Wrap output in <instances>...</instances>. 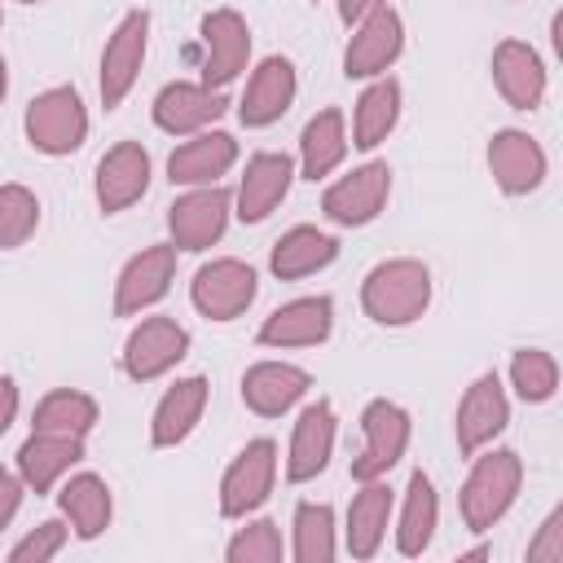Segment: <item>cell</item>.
Instances as JSON below:
<instances>
[{
	"label": "cell",
	"instance_id": "32",
	"mask_svg": "<svg viewBox=\"0 0 563 563\" xmlns=\"http://www.w3.org/2000/svg\"><path fill=\"white\" fill-rule=\"evenodd\" d=\"M347 158V123L343 110H317L299 132V172L308 180H325Z\"/></svg>",
	"mask_w": 563,
	"mask_h": 563
},
{
	"label": "cell",
	"instance_id": "16",
	"mask_svg": "<svg viewBox=\"0 0 563 563\" xmlns=\"http://www.w3.org/2000/svg\"><path fill=\"white\" fill-rule=\"evenodd\" d=\"M330 330H334V299L330 295H299V299L273 308L264 317V325L255 330V339H260V347L286 352V347H317L330 339Z\"/></svg>",
	"mask_w": 563,
	"mask_h": 563
},
{
	"label": "cell",
	"instance_id": "17",
	"mask_svg": "<svg viewBox=\"0 0 563 563\" xmlns=\"http://www.w3.org/2000/svg\"><path fill=\"white\" fill-rule=\"evenodd\" d=\"M150 189V154L141 141H119L97 158V176H92V194L97 207L106 216L128 211L132 202H141Z\"/></svg>",
	"mask_w": 563,
	"mask_h": 563
},
{
	"label": "cell",
	"instance_id": "45",
	"mask_svg": "<svg viewBox=\"0 0 563 563\" xmlns=\"http://www.w3.org/2000/svg\"><path fill=\"white\" fill-rule=\"evenodd\" d=\"M18 4H40V0H18Z\"/></svg>",
	"mask_w": 563,
	"mask_h": 563
},
{
	"label": "cell",
	"instance_id": "35",
	"mask_svg": "<svg viewBox=\"0 0 563 563\" xmlns=\"http://www.w3.org/2000/svg\"><path fill=\"white\" fill-rule=\"evenodd\" d=\"M510 387L523 405H545L559 391V361L545 347H519L510 356Z\"/></svg>",
	"mask_w": 563,
	"mask_h": 563
},
{
	"label": "cell",
	"instance_id": "13",
	"mask_svg": "<svg viewBox=\"0 0 563 563\" xmlns=\"http://www.w3.org/2000/svg\"><path fill=\"white\" fill-rule=\"evenodd\" d=\"M172 282H176V246L172 242H154V246L136 251L114 277V312L141 317L172 290Z\"/></svg>",
	"mask_w": 563,
	"mask_h": 563
},
{
	"label": "cell",
	"instance_id": "43",
	"mask_svg": "<svg viewBox=\"0 0 563 563\" xmlns=\"http://www.w3.org/2000/svg\"><path fill=\"white\" fill-rule=\"evenodd\" d=\"M488 554H493L488 545H475V550H462V554H457V563H475V559H488Z\"/></svg>",
	"mask_w": 563,
	"mask_h": 563
},
{
	"label": "cell",
	"instance_id": "3",
	"mask_svg": "<svg viewBox=\"0 0 563 563\" xmlns=\"http://www.w3.org/2000/svg\"><path fill=\"white\" fill-rule=\"evenodd\" d=\"M22 128H26L31 150H40L48 158H62V154H75L88 141V106H84L79 88L57 84V88H44L40 97H31V106L22 114Z\"/></svg>",
	"mask_w": 563,
	"mask_h": 563
},
{
	"label": "cell",
	"instance_id": "4",
	"mask_svg": "<svg viewBox=\"0 0 563 563\" xmlns=\"http://www.w3.org/2000/svg\"><path fill=\"white\" fill-rule=\"evenodd\" d=\"M409 435H413V422H409V409L378 396L361 409V453L352 457V479L365 484V479H383L409 449Z\"/></svg>",
	"mask_w": 563,
	"mask_h": 563
},
{
	"label": "cell",
	"instance_id": "31",
	"mask_svg": "<svg viewBox=\"0 0 563 563\" xmlns=\"http://www.w3.org/2000/svg\"><path fill=\"white\" fill-rule=\"evenodd\" d=\"M400 123V84L391 75H378L374 84H365V92L352 106V141L356 150H378Z\"/></svg>",
	"mask_w": 563,
	"mask_h": 563
},
{
	"label": "cell",
	"instance_id": "38",
	"mask_svg": "<svg viewBox=\"0 0 563 563\" xmlns=\"http://www.w3.org/2000/svg\"><path fill=\"white\" fill-rule=\"evenodd\" d=\"M66 537H70L66 519H44V523H35V528L9 550V563H44V559L62 554Z\"/></svg>",
	"mask_w": 563,
	"mask_h": 563
},
{
	"label": "cell",
	"instance_id": "34",
	"mask_svg": "<svg viewBox=\"0 0 563 563\" xmlns=\"http://www.w3.org/2000/svg\"><path fill=\"white\" fill-rule=\"evenodd\" d=\"M97 427V400L88 391L75 387H57L48 391L35 413H31V431H53V435H88Z\"/></svg>",
	"mask_w": 563,
	"mask_h": 563
},
{
	"label": "cell",
	"instance_id": "37",
	"mask_svg": "<svg viewBox=\"0 0 563 563\" xmlns=\"http://www.w3.org/2000/svg\"><path fill=\"white\" fill-rule=\"evenodd\" d=\"M40 229V198L26 185H0V251H18Z\"/></svg>",
	"mask_w": 563,
	"mask_h": 563
},
{
	"label": "cell",
	"instance_id": "10",
	"mask_svg": "<svg viewBox=\"0 0 563 563\" xmlns=\"http://www.w3.org/2000/svg\"><path fill=\"white\" fill-rule=\"evenodd\" d=\"M198 44H202V79L198 84H207V88H229L251 62V26L238 9L202 13Z\"/></svg>",
	"mask_w": 563,
	"mask_h": 563
},
{
	"label": "cell",
	"instance_id": "1",
	"mask_svg": "<svg viewBox=\"0 0 563 563\" xmlns=\"http://www.w3.org/2000/svg\"><path fill=\"white\" fill-rule=\"evenodd\" d=\"M361 308L374 325H413L431 308V268L413 255L374 264L361 282Z\"/></svg>",
	"mask_w": 563,
	"mask_h": 563
},
{
	"label": "cell",
	"instance_id": "26",
	"mask_svg": "<svg viewBox=\"0 0 563 563\" xmlns=\"http://www.w3.org/2000/svg\"><path fill=\"white\" fill-rule=\"evenodd\" d=\"M79 462H84V435L31 431L18 449V479L31 493H53Z\"/></svg>",
	"mask_w": 563,
	"mask_h": 563
},
{
	"label": "cell",
	"instance_id": "15",
	"mask_svg": "<svg viewBox=\"0 0 563 563\" xmlns=\"http://www.w3.org/2000/svg\"><path fill=\"white\" fill-rule=\"evenodd\" d=\"M545 172H550V158H545L541 141L528 136L523 128H501L488 136V176L501 194L523 198V194L541 189Z\"/></svg>",
	"mask_w": 563,
	"mask_h": 563
},
{
	"label": "cell",
	"instance_id": "20",
	"mask_svg": "<svg viewBox=\"0 0 563 563\" xmlns=\"http://www.w3.org/2000/svg\"><path fill=\"white\" fill-rule=\"evenodd\" d=\"M334 435H339V418L330 400H312L299 409L295 427H290V444H286V479L290 484H308L330 466L334 453Z\"/></svg>",
	"mask_w": 563,
	"mask_h": 563
},
{
	"label": "cell",
	"instance_id": "44",
	"mask_svg": "<svg viewBox=\"0 0 563 563\" xmlns=\"http://www.w3.org/2000/svg\"><path fill=\"white\" fill-rule=\"evenodd\" d=\"M9 97V66H4V57H0V101Z\"/></svg>",
	"mask_w": 563,
	"mask_h": 563
},
{
	"label": "cell",
	"instance_id": "36",
	"mask_svg": "<svg viewBox=\"0 0 563 563\" xmlns=\"http://www.w3.org/2000/svg\"><path fill=\"white\" fill-rule=\"evenodd\" d=\"M224 559L229 563H282L286 559V541H282V528L273 519H251L229 537L224 545Z\"/></svg>",
	"mask_w": 563,
	"mask_h": 563
},
{
	"label": "cell",
	"instance_id": "27",
	"mask_svg": "<svg viewBox=\"0 0 563 563\" xmlns=\"http://www.w3.org/2000/svg\"><path fill=\"white\" fill-rule=\"evenodd\" d=\"M238 163V141L229 132H216V128H202L194 132L189 141H180L172 154H167V180L172 185H216L229 167Z\"/></svg>",
	"mask_w": 563,
	"mask_h": 563
},
{
	"label": "cell",
	"instance_id": "14",
	"mask_svg": "<svg viewBox=\"0 0 563 563\" xmlns=\"http://www.w3.org/2000/svg\"><path fill=\"white\" fill-rule=\"evenodd\" d=\"M506 422H510V400H506L501 378L488 369V374H479V378L462 391V400H457V413H453L457 449H462L466 457L479 453V449H488V444L506 431Z\"/></svg>",
	"mask_w": 563,
	"mask_h": 563
},
{
	"label": "cell",
	"instance_id": "29",
	"mask_svg": "<svg viewBox=\"0 0 563 563\" xmlns=\"http://www.w3.org/2000/svg\"><path fill=\"white\" fill-rule=\"evenodd\" d=\"M334 260H339V238L325 233V229H317V224H295V229H286V233L273 242V251H268V268H273V277H282V282L312 277V273L330 268Z\"/></svg>",
	"mask_w": 563,
	"mask_h": 563
},
{
	"label": "cell",
	"instance_id": "28",
	"mask_svg": "<svg viewBox=\"0 0 563 563\" xmlns=\"http://www.w3.org/2000/svg\"><path fill=\"white\" fill-rule=\"evenodd\" d=\"M57 510L62 519L70 523V532L79 541H97L110 519H114V497H110V484L92 471H79V475H66L62 488H57Z\"/></svg>",
	"mask_w": 563,
	"mask_h": 563
},
{
	"label": "cell",
	"instance_id": "42",
	"mask_svg": "<svg viewBox=\"0 0 563 563\" xmlns=\"http://www.w3.org/2000/svg\"><path fill=\"white\" fill-rule=\"evenodd\" d=\"M383 4H391V0H339V18L352 26V22H361L365 13H374V9H383Z\"/></svg>",
	"mask_w": 563,
	"mask_h": 563
},
{
	"label": "cell",
	"instance_id": "19",
	"mask_svg": "<svg viewBox=\"0 0 563 563\" xmlns=\"http://www.w3.org/2000/svg\"><path fill=\"white\" fill-rule=\"evenodd\" d=\"M224 110H229L224 88H207V84H189V79H176V84L158 88V97L150 106L154 128L167 132V136H194V132L211 128Z\"/></svg>",
	"mask_w": 563,
	"mask_h": 563
},
{
	"label": "cell",
	"instance_id": "9",
	"mask_svg": "<svg viewBox=\"0 0 563 563\" xmlns=\"http://www.w3.org/2000/svg\"><path fill=\"white\" fill-rule=\"evenodd\" d=\"M255 295H260L255 268L246 260H233V255L202 264L194 273V282H189V303L207 321H233V317H242L255 303Z\"/></svg>",
	"mask_w": 563,
	"mask_h": 563
},
{
	"label": "cell",
	"instance_id": "21",
	"mask_svg": "<svg viewBox=\"0 0 563 563\" xmlns=\"http://www.w3.org/2000/svg\"><path fill=\"white\" fill-rule=\"evenodd\" d=\"M290 180H295V158L290 154H277V150H260L246 158V172L238 180V194H233V216L242 224H260L273 216V207L290 194Z\"/></svg>",
	"mask_w": 563,
	"mask_h": 563
},
{
	"label": "cell",
	"instance_id": "39",
	"mask_svg": "<svg viewBox=\"0 0 563 563\" xmlns=\"http://www.w3.org/2000/svg\"><path fill=\"white\" fill-rule=\"evenodd\" d=\"M523 559H528V563H563V506H554V510L541 519V528L532 532Z\"/></svg>",
	"mask_w": 563,
	"mask_h": 563
},
{
	"label": "cell",
	"instance_id": "25",
	"mask_svg": "<svg viewBox=\"0 0 563 563\" xmlns=\"http://www.w3.org/2000/svg\"><path fill=\"white\" fill-rule=\"evenodd\" d=\"M207 396H211V387H207L202 374L176 378V383L158 396V405H154V413H150V444H154V449H176V444H185V440L194 435V427L202 422V413H207Z\"/></svg>",
	"mask_w": 563,
	"mask_h": 563
},
{
	"label": "cell",
	"instance_id": "12",
	"mask_svg": "<svg viewBox=\"0 0 563 563\" xmlns=\"http://www.w3.org/2000/svg\"><path fill=\"white\" fill-rule=\"evenodd\" d=\"M233 216V194H224L220 185H194L189 194H180L167 207V233L176 251H207L224 238Z\"/></svg>",
	"mask_w": 563,
	"mask_h": 563
},
{
	"label": "cell",
	"instance_id": "30",
	"mask_svg": "<svg viewBox=\"0 0 563 563\" xmlns=\"http://www.w3.org/2000/svg\"><path fill=\"white\" fill-rule=\"evenodd\" d=\"M435 528H440V493H435L427 471H413L409 484H405L400 515H396V550L405 559H418L431 545Z\"/></svg>",
	"mask_w": 563,
	"mask_h": 563
},
{
	"label": "cell",
	"instance_id": "2",
	"mask_svg": "<svg viewBox=\"0 0 563 563\" xmlns=\"http://www.w3.org/2000/svg\"><path fill=\"white\" fill-rule=\"evenodd\" d=\"M471 457L475 462L462 479L457 510H462V523L471 532H488L515 506V497L523 488V462L515 449H488V453H471Z\"/></svg>",
	"mask_w": 563,
	"mask_h": 563
},
{
	"label": "cell",
	"instance_id": "23",
	"mask_svg": "<svg viewBox=\"0 0 563 563\" xmlns=\"http://www.w3.org/2000/svg\"><path fill=\"white\" fill-rule=\"evenodd\" d=\"M391 510H396V493L383 479H365L352 501H347V519H343V550L352 559H374L383 550V537H387V523H391Z\"/></svg>",
	"mask_w": 563,
	"mask_h": 563
},
{
	"label": "cell",
	"instance_id": "33",
	"mask_svg": "<svg viewBox=\"0 0 563 563\" xmlns=\"http://www.w3.org/2000/svg\"><path fill=\"white\" fill-rule=\"evenodd\" d=\"M339 554V528L330 501H299L290 519V559L295 563H330Z\"/></svg>",
	"mask_w": 563,
	"mask_h": 563
},
{
	"label": "cell",
	"instance_id": "7",
	"mask_svg": "<svg viewBox=\"0 0 563 563\" xmlns=\"http://www.w3.org/2000/svg\"><path fill=\"white\" fill-rule=\"evenodd\" d=\"M185 352H189V330L176 317H145L123 339L119 365L132 383H154V378L172 374L185 361Z\"/></svg>",
	"mask_w": 563,
	"mask_h": 563
},
{
	"label": "cell",
	"instance_id": "22",
	"mask_svg": "<svg viewBox=\"0 0 563 563\" xmlns=\"http://www.w3.org/2000/svg\"><path fill=\"white\" fill-rule=\"evenodd\" d=\"M312 387V374L290 361H255L242 374V405L260 418H282L290 413Z\"/></svg>",
	"mask_w": 563,
	"mask_h": 563
},
{
	"label": "cell",
	"instance_id": "18",
	"mask_svg": "<svg viewBox=\"0 0 563 563\" xmlns=\"http://www.w3.org/2000/svg\"><path fill=\"white\" fill-rule=\"evenodd\" d=\"M493 88L501 92V101L510 110H537L545 101V88H550V70L541 62V53L528 44V40H501L493 48Z\"/></svg>",
	"mask_w": 563,
	"mask_h": 563
},
{
	"label": "cell",
	"instance_id": "24",
	"mask_svg": "<svg viewBox=\"0 0 563 563\" xmlns=\"http://www.w3.org/2000/svg\"><path fill=\"white\" fill-rule=\"evenodd\" d=\"M295 92H299L295 62L290 57H264L246 79V92L238 101V119L246 128H268L295 106Z\"/></svg>",
	"mask_w": 563,
	"mask_h": 563
},
{
	"label": "cell",
	"instance_id": "8",
	"mask_svg": "<svg viewBox=\"0 0 563 563\" xmlns=\"http://www.w3.org/2000/svg\"><path fill=\"white\" fill-rule=\"evenodd\" d=\"M387 198H391V167L374 158V163L352 167V172L339 176L334 185H325V194H321V216H325L330 224L361 229V224H369V220L383 216Z\"/></svg>",
	"mask_w": 563,
	"mask_h": 563
},
{
	"label": "cell",
	"instance_id": "46",
	"mask_svg": "<svg viewBox=\"0 0 563 563\" xmlns=\"http://www.w3.org/2000/svg\"><path fill=\"white\" fill-rule=\"evenodd\" d=\"M0 26H4V13H0Z\"/></svg>",
	"mask_w": 563,
	"mask_h": 563
},
{
	"label": "cell",
	"instance_id": "40",
	"mask_svg": "<svg viewBox=\"0 0 563 563\" xmlns=\"http://www.w3.org/2000/svg\"><path fill=\"white\" fill-rule=\"evenodd\" d=\"M22 493H26V484H22L13 471L0 466V532L13 523V515H18V506H22Z\"/></svg>",
	"mask_w": 563,
	"mask_h": 563
},
{
	"label": "cell",
	"instance_id": "41",
	"mask_svg": "<svg viewBox=\"0 0 563 563\" xmlns=\"http://www.w3.org/2000/svg\"><path fill=\"white\" fill-rule=\"evenodd\" d=\"M13 418H18V383L0 374V435L13 427Z\"/></svg>",
	"mask_w": 563,
	"mask_h": 563
},
{
	"label": "cell",
	"instance_id": "5",
	"mask_svg": "<svg viewBox=\"0 0 563 563\" xmlns=\"http://www.w3.org/2000/svg\"><path fill=\"white\" fill-rule=\"evenodd\" d=\"M145 48H150V9H128L119 18V26L110 31L106 48H101L97 88H101V106L106 110H119L123 97L136 88L141 66H145Z\"/></svg>",
	"mask_w": 563,
	"mask_h": 563
},
{
	"label": "cell",
	"instance_id": "6",
	"mask_svg": "<svg viewBox=\"0 0 563 563\" xmlns=\"http://www.w3.org/2000/svg\"><path fill=\"white\" fill-rule=\"evenodd\" d=\"M273 484H277V444L268 435L246 440L233 453V462L224 466V475H220V515L224 519L255 515L268 501Z\"/></svg>",
	"mask_w": 563,
	"mask_h": 563
},
{
	"label": "cell",
	"instance_id": "11",
	"mask_svg": "<svg viewBox=\"0 0 563 563\" xmlns=\"http://www.w3.org/2000/svg\"><path fill=\"white\" fill-rule=\"evenodd\" d=\"M405 53V22L391 4L365 13L361 22H352L347 48H343V75L347 79H378L396 66V57Z\"/></svg>",
	"mask_w": 563,
	"mask_h": 563
}]
</instances>
